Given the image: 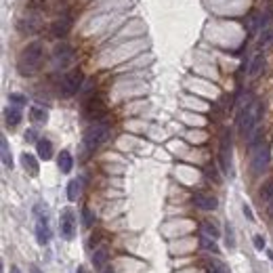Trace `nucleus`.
Wrapping results in <instances>:
<instances>
[{
    "label": "nucleus",
    "instance_id": "nucleus-1",
    "mask_svg": "<svg viewBox=\"0 0 273 273\" xmlns=\"http://www.w3.org/2000/svg\"><path fill=\"white\" fill-rule=\"evenodd\" d=\"M44 61V49L40 42H32L21 51L17 59V72L21 76H34L42 67Z\"/></svg>",
    "mask_w": 273,
    "mask_h": 273
},
{
    "label": "nucleus",
    "instance_id": "nucleus-2",
    "mask_svg": "<svg viewBox=\"0 0 273 273\" xmlns=\"http://www.w3.org/2000/svg\"><path fill=\"white\" fill-rule=\"evenodd\" d=\"M260 103L258 101H252L248 108L242 110L240 118H237V124H240V130H242V135L248 139V141H252L254 139V133H256V126H258V118H260Z\"/></svg>",
    "mask_w": 273,
    "mask_h": 273
},
{
    "label": "nucleus",
    "instance_id": "nucleus-3",
    "mask_svg": "<svg viewBox=\"0 0 273 273\" xmlns=\"http://www.w3.org/2000/svg\"><path fill=\"white\" fill-rule=\"evenodd\" d=\"M110 137V124L108 122H95L84 133V147L86 151H95L101 143H105Z\"/></svg>",
    "mask_w": 273,
    "mask_h": 273
},
{
    "label": "nucleus",
    "instance_id": "nucleus-4",
    "mask_svg": "<svg viewBox=\"0 0 273 273\" xmlns=\"http://www.w3.org/2000/svg\"><path fill=\"white\" fill-rule=\"evenodd\" d=\"M267 164H269V147L263 141H258V143L252 145V172L254 174L263 172L267 168Z\"/></svg>",
    "mask_w": 273,
    "mask_h": 273
},
{
    "label": "nucleus",
    "instance_id": "nucleus-5",
    "mask_svg": "<svg viewBox=\"0 0 273 273\" xmlns=\"http://www.w3.org/2000/svg\"><path fill=\"white\" fill-rule=\"evenodd\" d=\"M59 229H61L63 240H72L76 233V215L72 208H63L61 217H59Z\"/></svg>",
    "mask_w": 273,
    "mask_h": 273
},
{
    "label": "nucleus",
    "instance_id": "nucleus-6",
    "mask_svg": "<svg viewBox=\"0 0 273 273\" xmlns=\"http://www.w3.org/2000/svg\"><path fill=\"white\" fill-rule=\"evenodd\" d=\"M82 80H84V76H82L80 69H74V72H69L63 76L61 80V93L63 97H72V95H76L82 86Z\"/></svg>",
    "mask_w": 273,
    "mask_h": 273
},
{
    "label": "nucleus",
    "instance_id": "nucleus-7",
    "mask_svg": "<svg viewBox=\"0 0 273 273\" xmlns=\"http://www.w3.org/2000/svg\"><path fill=\"white\" fill-rule=\"evenodd\" d=\"M72 59H74V49H72V46H69L67 42H61V44L55 46V51H53V61H55V65L65 67V65L72 63Z\"/></svg>",
    "mask_w": 273,
    "mask_h": 273
},
{
    "label": "nucleus",
    "instance_id": "nucleus-8",
    "mask_svg": "<svg viewBox=\"0 0 273 273\" xmlns=\"http://www.w3.org/2000/svg\"><path fill=\"white\" fill-rule=\"evenodd\" d=\"M72 15H69L67 13V11H65V13H61V15H59L55 21H53V26H51V34H53V36L55 38H63L65 36V34L69 32V30H72Z\"/></svg>",
    "mask_w": 273,
    "mask_h": 273
},
{
    "label": "nucleus",
    "instance_id": "nucleus-9",
    "mask_svg": "<svg viewBox=\"0 0 273 273\" xmlns=\"http://www.w3.org/2000/svg\"><path fill=\"white\" fill-rule=\"evenodd\" d=\"M229 160H231V137L229 133H223L219 147V164L223 172H229Z\"/></svg>",
    "mask_w": 273,
    "mask_h": 273
},
{
    "label": "nucleus",
    "instance_id": "nucleus-10",
    "mask_svg": "<svg viewBox=\"0 0 273 273\" xmlns=\"http://www.w3.org/2000/svg\"><path fill=\"white\" fill-rule=\"evenodd\" d=\"M51 240V227H49V219L46 215H38L36 217V242L40 246H46Z\"/></svg>",
    "mask_w": 273,
    "mask_h": 273
},
{
    "label": "nucleus",
    "instance_id": "nucleus-11",
    "mask_svg": "<svg viewBox=\"0 0 273 273\" xmlns=\"http://www.w3.org/2000/svg\"><path fill=\"white\" fill-rule=\"evenodd\" d=\"M105 112V101L101 97H90L86 103H84V114L88 118H93V120H97V118H101Z\"/></svg>",
    "mask_w": 273,
    "mask_h": 273
},
{
    "label": "nucleus",
    "instance_id": "nucleus-12",
    "mask_svg": "<svg viewBox=\"0 0 273 273\" xmlns=\"http://www.w3.org/2000/svg\"><path fill=\"white\" fill-rule=\"evenodd\" d=\"M17 30L21 34H36L40 30V15H28V17H21L17 21Z\"/></svg>",
    "mask_w": 273,
    "mask_h": 273
},
{
    "label": "nucleus",
    "instance_id": "nucleus-13",
    "mask_svg": "<svg viewBox=\"0 0 273 273\" xmlns=\"http://www.w3.org/2000/svg\"><path fill=\"white\" fill-rule=\"evenodd\" d=\"M192 202H194V206L200 208V210H215L217 208V198H212L208 194H196L192 198Z\"/></svg>",
    "mask_w": 273,
    "mask_h": 273
},
{
    "label": "nucleus",
    "instance_id": "nucleus-14",
    "mask_svg": "<svg viewBox=\"0 0 273 273\" xmlns=\"http://www.w3.org/2000/svg\"><path fill=\"white\" fill-rule=\"evenodd\" d=\"M5 120H7V126L15 128V126L21 122V108H17V105H11V108H7Z\"/></svg>",
    "mask_w": 273,
    "mask_h": 273
},
{
    "label": "nucleus",
    "instance_id": "nucleus-15",
    "mask_svg": "<svg viewBox=\"0 0 273 273\" xmlns=\"http://www.w3.org/2000/svg\"><path fill=\"white\" fill-rule=\"evenodd\" d=\"M108 258H110V250L105 246H101V248H97L95 250V254H93V265H95V269H103L105 265H108Z\"/></svg>",
    "mask_w": 273,
    "mask_h": 273
},
{
    "label": "nucleus",
    "instance_id": "nucleus-16",
    "mask_svg": "<svg viewBox=\"0 0 273 273\" xmlns=\"http://www.w3.org/2000/svg\"><path fill=\"white\" fill-rule=\"evenodd\" d=\"M59 170L61 172H72V166H74V158H72V153H69L67 149H63L61 153H59Z\"/></svg>",
    "mask_w": 273,
    "mask_h": 273
},
{
    "label": "nucleus",
    "instance_id": "nucleus-17",
    "mask_svg": "<svg viewBox=\"0 0 273 273\" xmlns=\"http://www.w3.org/2000/svg\"><path fill=\"white\" fill-rule=\"evenodd\" d=\"M36 147H38V156L42 160H51L53 158V143L49 139H38L36 141Z\"/></svg>",
    "mask_w": 273,
    "mask_h": 273
},
{
    "label": "nucleus",
    "instance_id": "nucleus-18",
    "mask_svg": "<svg viewBox=\"0 0 273 273\" xmlns=\"http://www.w3.org/2000/svg\"><path fill=\"white\" fill-rule=\"evenodd\" d=\"M204 269H206V273H229L227 265H225L223 260H219V258H208L204 263Z\"/></svg>",
    "mask_w": 273,
    "mask_h": 273
},
{
    "label": "nucleus",
    "instance_id": "nucleus-19",
    "mask_svg": "<svg viewBox=\"0 0 273 273\" xmlns=\"http://www.w3.org/2000/svg\"><path fill=\"white\" fill-rule=\"evenodd\" d=\"M21 162H23V168H26L32 176L38 174V164H36V158H34V156H30V153H23Z\"/></svg>",
    "mask_w": 273,
    "mask_h": 273
},
{
    "label": "nucleus",
    "instance_id": "nucleus-20",
    "mask_svg": "<svg viewBox=\"0 0 273 273\" xmlns=\"http://www.w3.org/2000/svg\"><path fill=\"white\" fill-rule=\"evenodd\" d=\"M0 151H3V164L7 166V168H13V158H11L9 141L5 137H0Z\"/></svg>",
    "mask_w": 273,
    "mask_h": 273
},
{
    "label": "nucleus",
    "instance_id": "nucleus-21",
    "mask_svg": "<svg viewBox=\"0 0 273 273\" xmlns=\"http://www.w3.org/2000/svg\"><path fill=\"white\" fill-rule=\"evenodd\" d=\"M202 231H204L208 237H212V240H217V237H219V229H217V225H215V223H210V221H204V223H202Z\"/></svg>",
    "mask_w": 273,
    "mask_h": 273
},
{
    "label": "nucleus",
    "instance_id": "nucleus-22",
    "mask_svg": "<svg viewBox=\"0 0 273 273\" xmlns=\"http://www.w3.org/2000/svg\"><path fill=\"white\" fill-rule=\"evenodd\" d=\"M46 118H49L46 110H42V108H32V120L36 122V124H44Z\"/></svg>",
    "mask_w": 273,
    "mask_h": 273
},
{
    "label": "nucleus",
    "instance_id": "nucleus-23",
    "mask_svg": "<svg viewBox=\"0 0 273 273\" xmlns=\"http://www.w3.org/2000/svg\"><path fill=\"white\" fill-rule=\"evenodd\" d=\"M260 198H263V202H267V204L273 202V181H267L263 185V189H260Z\"/></svg>",
    "mask_w": 273,
    "mask_h": 273
},
{
    "label": "nucleus",
    "instance_id": "nucleus-24",
    "mask_svg": "<svg viewBox=\"0 0 273 273\" xmlns=\"http://www.w3.org/2000/svg\"><path fill=\"white\" fill-rule=\"evenodd\" d=\"M78 196H80V181H69V185H67V198L72 200V202H76Z\"/></svg>",
    "mask_w": 273,
    "mask_h": 273
},
{
    "label": "nucleus",
    "instance_id": "nucleus-25",
    "mask_svg": "<svg viewBox=\"0 0 273 273\" xmlns=\"http://www.w3.org/2000/svg\"><path fill=\"white\" fill-rule=\"evenodd\" d=\"M260 65H263V57H260V55H254L252 65H250V76H256V74L260 72Z\"/></svg>",
    "mask_w": 273,
    "mask_h": 273
},
{
    "label": "nucleus",
    "instance_id": "nucleus-26",
    "mask_svg": "<svg viewBox=\"0 0 273 273\" xmlns=\"http://www.w3.org/2000/svg\"><path fill=\"white\" fill-rule=\"evenodd\" d=\"M82 221H84V227H86V229H90V227H93L95 219H93V215H90V210H88V208H82Z\"/></svg>",
    "mask_w": 273,
    "mask_h": 273
},
{
    "label": "nucleus",
    "instance_id": "nucleus-27",
    "mask_svg": "<svg viewBox=\"0 0 273 273\" xmlns=\"http://www.w3.org/2000/svg\"><path fill=\"white\" fill-rule=\"evenodd\" d=\"M200 244H202V248H206V250H212V252H217V250H219L217 244H215V242H210V240H206V237H202Z\"/></svg>",
    "mask_w": 273,
    "mask_h": 273
},
{
    "label": "nucleus",
    "instance_id": "nucleus-28",
    "mask_svg": "<svg viewBox=\"0 0 273 273\" xmlns=\"http://www.w3.org/2000/svg\"><path fill=\"white\" fill-rule=\"evenodd\" d=\"M11 103H15L17 108H21V105H26V97H23V95L13 93V95H11Z\"/></svg>",
    "mask_w": 273,
    "mask_h": 273
},
{
    "label": "nucleus",
    "instance_id": "nucleus-29",
    "mask_svg": "<svg viewBox=\"0 0 273 273\" xmlns=\"http://www.w3.org/2000/svg\"><path fill=\"white\" fill-rule=\"evenodd\" d=\"M254 246L258 248V250H263V248H265V240L260 235H254Z\"/></svg>",
    "mask_w": 273,
    "mask_h": 273
},
{
    "label": "nucleus",
    "instance_id": "nucleus-30",
    "mask_svg": "<svg viewBox=\"0 0 273 273\" xmlns=\"http://www.w3.org/2000/svg\"><path fill=\"white\" fill-rule=\"evenodd\" d=\"M26 139H28V141H34V139H36V133H34V130H28V133H26Z\"/></svg>",
    "mask_w": 273,
    "mask_h": 273
},
{
    "label": "nucleus",
    "instance_id": "nucleus-31",
    "mask_svg": "<svg viewBox=\"0 0 273 273\" xmlns=\"http://www.w3.org/2000/svg\"><path fill=\"white\" fill-rule=\"evenodd\" d=\"M244 215H246L248 219H252V212H250V208H248V206H244Z\"/></svg>",
    "mask_w": 273,
    "mask_h": 273
},
{
    "label": "nucleus",
    "instance_id": "nucleus-32",
    "mask_svg": "<svg viewBox=\"0 0 273 273\" xmlns=\"http://www.w3.org/2000/svg\"><path fill=\"white\" fill-rule=\"evenodd\" d=\"M30 273H42V271H40L36 265H32V267H30Z\"/></svg>",
    "mask_w": 273,
    "mask_h": 273
},
{
    "label": "nucleus",
    "instance_id": "nucleus-33",
    "mask_svg": "<svg viewBox=\"0 0 273 273\" xmlns=\"http://www.w3.org/2000/svg\"><path fill=\"white\" fill-rule=\"evenodd\" d=\"M9 273H21V269L17 267V265H13V267H11V271Z\"/></svg>",
    "mask_w": 273,
    "mask_h": 273
},
{
    "label": "nucleus",
    "instance_id": "nucleus-34",
    "mask_svg": "<svg viewBox=\"0 0 273 273\" xmlns=\"http://www.w3.org/2000/svg\"><path fill=\"white\" fill-rule=\"evenodd\" d=\"M76 273H86V271H84V269H82V267H78V269H76Z\"/></svg>",
    "mask_w": 273,
    "mask_h": 273
},
{
    "label": "nucleus",
    "instance_id": "nucleus-35",
    "mask_svg": "<svg viewBox=\"0 0 273 273\" xmlns=\"http://www.w3.org/2000/svg\"><path fill=\"white\" fill-rule=\"evenodd\" d=\"M103 273H112V269H105V271H103Z\"/></svg>",
    "mask_w": 273,
    "mask_h": 273
}]
</instances>
